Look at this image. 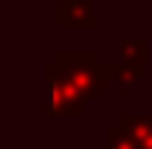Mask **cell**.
Here are the masks:
<instances>
[{"label": "cell", "mask_w": 152, "mask_h": 149, "mask_svg": "<svg viewBox=\"0 0 152 149\" xmlns=\"http://www.w3.org/2000/svg\"><path fill=\"white\" fill-rule=\"evenodd\" d=\"M56 71L82 96L85 104L93 101L99 93H104L113 82V65H99L93 51H79V54L62 51L56 56Z\"/></svg>", "instance_id": "6da1fadb"}, {"label": "cell", "mask_w": 152, "mask_h": 149, "mask_svg": "<svg viewBox=\"0 0 152 149\" xmlns=\"http://www.w3.org/2000/svg\"><path fill=\"white\" fill-rule=\"evenodd\" d=\"M85 101L71 84L59 76L56 65L45 68V113L48 116H82Z\"/></svg>", "instance_id": "7a4b0ae2"}, {"label": "cell", "mask_w": 152, "mask_h": 149, "mask_svg": "<svg viewBox=\"0 0 152 149\" xmlns=\"http://www.w3.org/2000/svg\"><path fill=\"white\" fill-rule=\"evenodd\" d=\"M59 25L62 28H93L96 11L90 0H62L59 3Z\"/></svg>", "instance_id": "3957f363"}, {"label": "cell", "mask_w": 152, "mask_h": 149, "mask_svg": "<svg viewBox=\"0 0 152 149\" xmlns=\"http://www.w3.org/2000/svg\"><path fill=\"white\" fill-rule=\"evenodd\" d=\"M118 127L132 138L135 149H152V118H144V116H124Z\"/></svg>", "instance_id": "277c9868"}, {"label": "cell", "mask_w": 152, "mask_h": 149, "mask_svg": "<svg viewBox=\"0 0 152 149\" xmlns=\"http://www.w3.org/2000/svg\"><path fill=\"white\" fill-rule=\"evenodd\" d=\"M149 71H147V62H130V59H121L118 65H113V79L124 87H132L135 82L147 79Z\"/></svg>", "instance_id": "5b68a950"}, {"label": "cell", "mask_w": 152, "mask_h": 149, "mask_svg": "<svg viewBox=\"0 0 152 149\" xmlns=\"http://www.w3.org/2000/svg\"><path fill=\"white\" fill-rule=\"evenodd\" d=\"M121 54L124 59L130 62H147V54H149V42L147 39H121Z\"/></svg>", "instance_id": "8992f818"}, {"label": "cell", "mask_w": 152, "mask_h": 149, "mask_svg": "<svg viewBox=\"0 0 152 149\" xmlns=\"http://www.w3.org/2000/svg\"><path fill=\"white\" fill-rule=\"evenodd\" d=\"M107 149H135V144H132V138L121 127H115L107 132Z\"/></svg>", "instance_id": "52a82bcc"}]
</instances>
